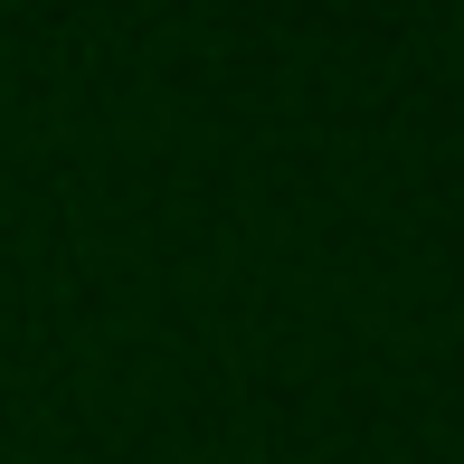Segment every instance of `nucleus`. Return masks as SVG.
<instances>
[]
</instances>
